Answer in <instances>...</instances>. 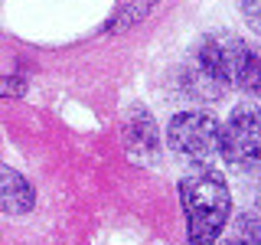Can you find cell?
Segmentation results:
<instances>
[{
    "label": "cell",
    "mask_w": 261,
    "mask_h": 245,
    "mask_svg": "<svg viewBox=\"0 0 261 245\" xmlns=\"http://www.w3.org/2000/svg\"><path fill=\"white\" fill-rule=\"evenodd\" d=\"M176 196L186 216V245H216L232 223V190L212 167L179 177Z\"/></svg>",
    "instance_id": "1"
},
{
    "label": "cell",
    "mask_w": 261,
    "mask_h": 245,
    "mask_svg": "<svg viewBox=\"0 0 261 245\" xmlns=\"http://www.w3.org/2000/svg\"><path fill=\"white\" fill-rule=\"evenodd\" d=\"M196 56L225 82L245 95H261V46L235 36L228 30L209 33L199 39Z\"/></svg>",
    "instance_id": "2"
},
{
    "label": "cell",
    "mask_w": 261,
    "mask_h": 245,
    "mask_svg": "<svg viewBox=\"0 0 261 245\" xmlns=\"http://www.w3.org/2000/svg\"><path fill=\"white\" fill-rule=\"evenodd\" d=\"M167 144L176 157L212 167V160L222 157V125L212 111L202 108L176 111L167 125Z\"/></svg>",
    "instance_id": "3"
},
{
    "label": "cell",
    "mask_w": 261,
    "mask_h": 245,
    "mask_svg": "<svg viewBox=\"0 0 261 245\" xmlns=\"http://www.w3.org/2000/svg\"><path fill=\"white\" fill-rule=\"evenodd\" d=\"M222 157L225 163L248 174L261 170V108L239 105L222 125Z\"/></svg>",
    "instance_id": "4"
},
{
    "label": "cell",
    "mask_w": 261,
    "mask_h": 245,
    "mask_svg": "<svg viewBox=\"0 0 261 245\" xmlns=\"http://www.w3.org/2000/svg\"><path fill=\"white\" fill-rule=\"evenodd\" d=\"M121 144L124 154L137 163H157L160 160V131L153 114L144 105H130L124 128H121Z\"/></svg>",
    "instance_id": "5"
},
{
    "label": "cell",
    "mask_w": 261,
    "mask_h": 245,
    "mask_svg": "<svg viewBox=\"0 0 261 245\" xmlns=\"http://www.w3.org/2000/svg\"><path fill=\"white\" fill-rule=\"evenodd\" d=\"M179 88L186 92V98H193V102H219V98H225V82L216 76V72L209 69L206 62L199 59V56H193L190 62L183 65V72H179Z\"/></svg>",
    "instance_id": "6"
},
{
    "label": "cell",
    "mask_w": 261,
    "mask_h": 245,
    "mask_svg": "<svg viewBox=\"0 0 261 245\" xmlns=\"http://www.w3.org/2000/svg\"><path fill=\"white\" fill-rule=\"evenodd\" d=\"M0 206H4L7 216H23V212H33L36 206V190L23 174H16L13 167L0 170Z\"/></svg>",
    "instance_id": "7"
},
{
    "label": "cell",
    "mask_w": 261,
    "mask_h": 245,
    "mask_svg": "<svg viewBox=\"0 0 261 245\" xmlns=\"http://www.w3.org/2000/svg\"><path fill=\"white\" fill-rule=\"evenodd\" d=\"M219 245H261V209L248 206L228 223Z\"/></svg>",
    "instance_id": "8"
},
{
    "label": "cell",
    "mask_w": 261,
    "mask_h": 245,
    "mask_svg": "<svg viewBox=\"0 0 261 245\" xmlns=\"http://www.w3.org/2000/svg\"><path fill=\"white\" fill-rule=\"evenodd\" d=\"M242 13L248 20V27L261 36V0H242Z\"/></svg>",
    "instance_id": "9"
},
{
    "label": "cell",
    "mask_w": 261,
    "mask_h": 245,
    "mask_svg": "<svg viewBox=\"0 0 261 245\" xmlns=\"http://www.w3.org/2000/svg\"><path fill=\"white\" fill-rule=\"evenodd\" d=\"M23 92H27V79H13L10 76V79L4 82V95L7 98H16V95H23Z\"/></svg>",
    "instance_id": "10"
}]
</instances>
